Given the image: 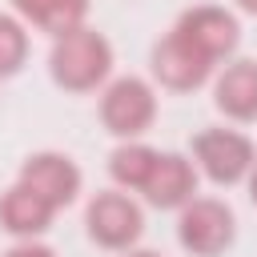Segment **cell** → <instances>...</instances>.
<instances>
[{
  "mask_svg": "<svg viewBox=\"0 0 257 257\" xmlns=\"http://www.w3.org/2000/svg\"><path fill=\"white\" fill-rule=\"evenodd\" d=\"M8 257H52L48 249H12Z\"/></svg>",
  "mask_w": 257,
  "mask_h": 257,
  "instance_id": "15",
  "label": "cell"
},
{
  "mask_svg": "<svg viewBox=\"0 0 257 257\" xmlns=\"http://www.w3.org/2000/svg\"><path fill=\"white\" fill-rule=\"evenodd\" d=\"M177 36H185L201 56L213 60V56H221V52H229L237 44V24L225 12H217V8H201V12H193V16L181 20Z\"/></svg>",
  "mask_w": 257,
  "mask_h": 257,
  "instance_id": "4",
  "label": "cell"
},
{
  "mask_svg": "<svg viewBox=\"0 0 257 257\" xmlns=\"http://www.w3.org/2000/svg\"><path fill=\"white\" fill-rule=\"evenodd\" d=\"M88 229H92V237L100 245H128L141 233V213L120 193H104L88 209Z\"/></svg>",
  "mask_w": 257,
  "mask_h": 257,
  "instance_id": "3",
  "label": "cell"
},
{
  "mask_svg": "<svg viewBox=\"0 0 257 257\" xmlns=\"http://www.w3.org/2000/svg\"><path fill=\"white\" fill-rule=\"evenodd\" d=\"M153 116V96L141 80H120L104 96V120L112 133H141Z\"/></svg>",
  "mask_w": 257,
  "mask_h": 257,
  "instance_id": "6",
  "label": "cell"
},
{
  "mask_svg": "<svg viewBox=\"0 0 257 257\" xmlns=\"http://www.w3.org/2000/svg\"><path fill=\"white\" fill-rule=\"evenodd\" d=\"M16 8L48 32H72V24L84 12V0H16Z\"/></svg>",
  "mask_w": 257,
  "mask_h": 257,
  "instance_id": "12",
  "label": "cell"
},
{
  "mask_svg": "<svg viewBox=\"0 0 257 257\" xmlns=\"http://www.w3.org/2000/svg\"><path fill=\"white\" fill-rule=\"evenodd\" d=\"M157 76L165 80V84H173V88H193V84H201L205 80V72H209V56H201L185 36H169L161 48H157Z\"/></svg>",
  "mask_w": 257,
  "mask_h": 257,
  "instance_id": "5",
  "label": "cell"
},
{
  "mask_svg": "<svg viewBox=\"0 0 257 257\" xmlns=\"http://www.w3.org/2000/svg\"><path fill=\"white\" fill-rule=\"evenodd\" d=\"M253 201H257V177H253Z\"/></svg>",
  "mask_w": 257,
  "mask_h": 257,
  "instance_id": "17",
  "label": "cell"
},
{
  "mask_svg": "<svg viewBox=\"0 0 257 257\" xmlns=\"http://www.w3.org/2000/svg\"><path fill=\"white\" fill-rule=\"evenodd\" d=\"M141 257H149V253H141Z\"/></svg>",
  "mask_w": 257,
  "mask_h": 257,
  "instance_id": "18",
  "label": "cell"
},
{
  "mask_svg": "<svg viewBox=\"0 0 257 257\" xmlns=\"http://www.w3.org/2000/svg\"><path fill=\"white\" fill-rule=\"evenodd\" d=\"M48 213H52V205H48L40 193H32L28 185L12 189V193L0 201V217H4V225L16 229V233H36V229H44V225H48Z\"/></svg>",
  "mask_w": 257,
  "mask_h": 257,
  "instance_id": "11",
  "label": "cell"
},
{
  "mask_svg": "<svg viewBox=\"0 0 257 257\" xmlns=\"http://www.w3.org/2000/svg\"><path fill=\"white\" fill-rule=\"evenodd\" d=\"M153 165H157V157H153L149 149H120V153L112 157V177L124 181V185H141V189H145Z\"/></svg>",
  "mask_w": 257,
  "mask_h": 257,
  "instance_id": "13",
  "label": "cell"
},
{
  "mask_svg": "<svg viewBox=\"0 0 257 257\" xmlns=\"http://www.w3.org/2000/svg\"><path fill=\"white\" fill-rule=\"evenodd\" d=\"M20 56H24V36L12 20L0 16V72H12L20 64Z\"/></svg>",
  "mask_w": 257,
  "mask_h": 257,
  "instance_id": "14",
  "label": "cell"
},
{
  "mask_svg": "<svg viewBox=\"0 0 257 257\" xmlns=\"http://www.w3.org/2000/svg\"><path fill=\"white\" fill-rule=\"evenodd\" d=\"M108 68V44L96 36V32H84V28H72L64 32V40L56 44L52 52V72L60 84L68 88H88L104 76Z\"/></svg>",
  "mask_w": 257,
  "mask_h": 257,
  "instance_id": "1",
  "label": "cell"
},
{
  "mask_svg": "<svg viewBox=\"0 0 257 257\" xmlns=\"http://www.w3.org/2000/svg\"><path fill=\"white\" fill-rule=\"evenodd\" d=\"M197 157L205 161L213 181H237L249 169L253 153L237 133H205V137H197Z\"/></svg>",
  "mask_w": 257,
  "mask_h": 257,
  "instance_id": "7",
  "label": "cell"
},
{
  "mask_svg": "<svg viewBox=\"0 0 257 257\" xmlns=\"http://www.w3.org/2000/svg\"><path fill=\"white\" fill-rule=\"evenodd\" d=\"M241 4H245V8H249V12H257V0H241Z\"/></svg>",
  "mask_w": 257,
  "mask_h": 257,
  "instance_id": "16",
  "label": "cell"
},
{
  "mask_svg": "<svg viewBox=\"0 0 257 257\" xmlns=\"http://www.w3.org/2000/svg\"><path fill=\"white\" fill-rule=\"evenodd\" d=\"M229 237H233V217L217 201H197L181 217V241L193 253H217L229 245Z\"/></svg>",
  "mask_w": 257,
  "mask_h": 257,
  "instance_id": "2",
  "label": "cell"
},
{
  "mask_svg": "<svg viewBox=\"0 0 257 257\" xmlns=\"http://www.w3.org/2000/svg\"><path fill=\"white\" fill-rule=\"evenodd\" d=\"M76 169L68 165V161H60V157H36V161H28L24 165V185L32 189V193H40L48 205H60V201H72V193H76Z\"/></svg>",
  "mask_w": 257,
  "mask_h": 257,
  "instance_id": "8",
  "label": "cell"
},
{
  "mask_svg": "<svg viewBox=\"0 0 257 257\" xmlns=\"http://www.w3.org/2000/svg\"><path fill=\"white\" fill-rule=\"evenodd\" d=\"M217 104L233 116H257V64H233L217 84Z\"/></svg>",
  "mask_w": 257,
  "mask_h": 257,
  "instance_id": "10",
  "label": "cell"
},
{
  "mask_svg": "<svg viewBox=\"0 0 257 257\" xmlns=\"http://www.w3.org/2000/svg\"><path fill=\"white\" fill-rule=\"evenodd\" d=\"M145 193L153 205H177L193 193V169L181 157H157V165L145 181Z\"/></svg>",
  "mask_w": 257,
  "mask_h": 257,
  "instance_id": "9",
  "label": "cell"
}]
</instances>
